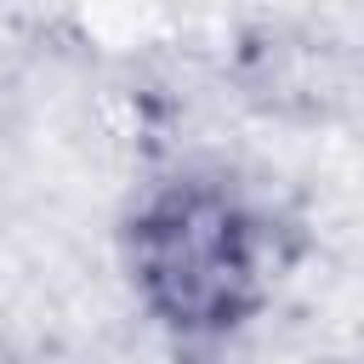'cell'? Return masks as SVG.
Returning <instances> with one entry per match:
<instances>
[{
  "mask_svg": "<svg viewBox=\"0 0 364 364\" xmlns=\"http://www.w3.org/2000/svg\"><path fill=\"white\" fill-rule=\"evenodd\" d=\"M119 256L136 307L165 336L210 347L273 301L290 273V233L233 182L176 176L136 199Z\"/></svg>",
  "mask_w": 364,
  "mask_h": 364,
  "instance_id": "6da1fadb",
  "label": "cell"
}]
</instances>
